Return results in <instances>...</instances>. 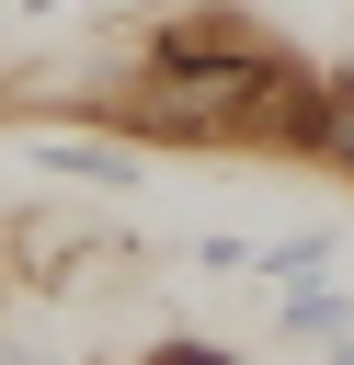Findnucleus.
I'll use <instances>...</instances> for the list:
<instances>
[{
  "instance_id": "obj_1",
  "label": "nucleus",
  "mask_w": 354,
  "mask_h": 365,
  "mask_svg": "<svg viewBox=\"0 0 354 365\" xmlns=\"http://www.w3.org/2000/svg\"><path fill=\"white\" fill-rule=\"evenodd\" d=\"M137 251L91 217V205H11L0 217V274L23 297H80V285H114Z\"/></svg>"
},
{
  "instance_id": "obj_2",
  "label": "nucleus",
  "mask_w": 354,
  "mask_h": 365,
  "mask_svg": "<svg viewBox=\"0 0 354 365\" xmlns=\"http://www.w3.org/2000/svg\"><path fill=\"white\" fill-rule=\"evenodd\" d=\"M126 57H160V68H240V57H274L285 34L251 11V0H160L148 23L114 34Z\"/></svg>"
},
{
  "instance_id": "obj_3",
  "label": "nucleus",
  "mask_w": 354,
  "mask_h": 365,
  "mask_svg": "<svg viewBox=\"0 0 354 365\" xmlns=\"http://www.w3.org/2000/svg\"><path fill=\"white\" fill-rule=\"evenodd\" d=\"M34 171H46V182H91V194H126V182L148 171V148L114 137V125H69V137H34Z\"/></svg>"
},
{
  "instance_id": "obj_4",
  "label": "nucleus",
  "mask_w": 354,
  "mask_h": 365,
  "mask_svg": "<svg viewBox=\"0 0 354 365\" xmlns=\"http://www.w3.org/2000/svg\"><path fill=\"white\" fill-rule=\"evenodd\" d=\"M308 171H331L354 194V68H320V137H308Z\"/></svg>"
},
{
  "instance_id": "obj_5",
  "label": "nucleus",
  "mask_w": 354,
  "mask_h": 365,
  "mask_svg": "<svg viewBox=\"0 0 354 365\" xmlns=\"http://www.w3.org/2000/svg\"><path fill=\"white\" fill-rule=\"evenodd\" d=\"M331 251H343L331 228H285V240H263V251H251V274L285 297V285H320V274H331Z\"/></svg>"
},
{
  "instance_id": "obj_6",
  "label": "nucleus",
  "mask_w": 354,
  "mask_h": 365,
  "mask_svg": "<svg viewBox=\"0 0 354 365\" xmlns=\"http://www.w3.org/2000/svg\"><path fill=\"white\" fill-rule=\"evenodd\" d=\"M274 331H285V342H343V331H354V297H343V285H285V297H274Z\"/></svg>"
},
{
  "instance_id": "obj_7",
  "label": "nucleus",
  "mask_w": 354,
  "mask_h": 365,
  "mask_svg": "<svg viewBox=\"0 0 354 365\" xmlns=\"http://www.w3.org/2000/svg\"><path fill=\"white\" fill-rule=\"evenodd\" d=\"M137 365H240V354H228V342H206V331H160Z\"/></svg>"
},
{
  "instance_id": "obj_8",
  "label": "nucleus",
  "mask_w": 354,
  "mask_h": 365,
  "mask_svg": "<svg viewBox=\"0 0 354 365\" xmlns=\"http://www.w3.org/2000/svg\"><path fill=\"white\" fill-rule=\"evenodd\" d=\"M194 262H206V274H240V262H251V240H228V228H206V240H194Z\"/></svg>"
},
{
  "instance_id": "obj_9",
  "label": "nucleus",
  "mask_w": 354,
  "mask_h": 365,
  "mask_svg": "<svg viewBox=\"0 0 354 365\" xmlns=\"http://www.w3.org/2000/svg\"><path fill=\"white\" fill-rule=\"evenodd\" d=\"M0 365H57V354H34V342H0Z\"/></svg>"
},
{
  "instance_id": "obj_10",
  "label": "nucleus",
  "mask_w": 354,
  "mask_h": 365,
  "mask_svg": "<svg viewBox=\"0 0 354 365\" xmlns=\"http://www.w3.org/2000/svg\"><path fill=\"white\" fill-rule=\"evenodd\" d=\"M11 11H23V23H46V11H57V0H11Z\"/></svg>"
},
{
  "instance_id": "obj_11",
  "label": "nucleus",
  "mask_w": 354,
  "mask_h": 365,
  "mask_svg": "<svg viewBox=\"0 0 354 365\" xmlns=\"http://www.w3.org/2000/svg\"><path fill=\"white\" fill-rule=\"evenodd\" d=\"M331 365H354V331H343V342H331Z\"/></svg>"
},
{
  "instance_id": "obj_12",
  "label": "nucleus",
  "mask_w": 354,
  "mask_h": 365,
  "mask_svg": "<svg viewBox=\"0 0 354 365\" xmlns=\"http://www.w3.org/2000/svg\"><path fill=\"white\" fill-rule=\"evenodd\" d=\"M0 297H11V274H0Z\"/></svg>"
}]
</instances>
